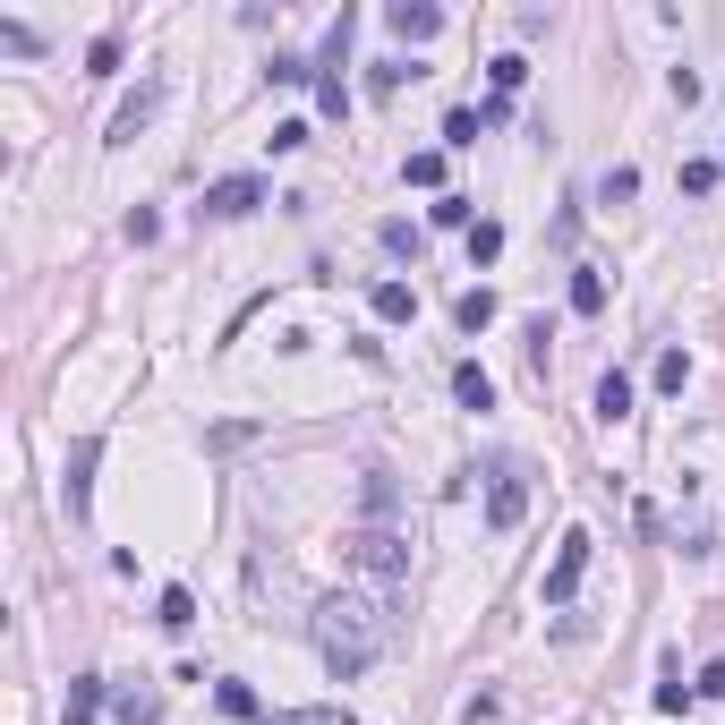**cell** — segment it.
Masks as SVG:
<instances>
[{"label": "cell", "instance_id": "7a4b0ae2", "mask_svg": "<svg viewBox=\"0 0 725 725\" xmlns=\"http://www.w3.org/2000/svg\"><path fill=\"white\" fill-rule=\"evenodd\" d=\"M342 547H350V563H359V572L376 581V589H393V581H410V547H401V538H393L385 521H359L350 538H342Z\"/></svg>", "mask_w": 725, "mask_h": 725}, {"label": "cell", "instance_id": "7c38bea8", "mask_svg": "<svg viewBox=\"0 0 725 725\" xmlns=\"http://www.w3.org/2000/svg\"><path fill=\"white\" fill-rule=\"evenodd\" d=\"M692 683H683V658H658V708H666V717H674V708H692Z\"/></svg>", "mask_w": 725, "mask_h": 725}, {"label": "cell", "instance_id": "4316f807", "mask_svg": "<svg viewBox=\"0 0 725 725\" xmlns=\"http://www.w3.org/2000/svg\"><path fill=\"white\" fill-rule=\"evenodd\" d=\"M307 77H316V68L299 61V52H282V61H273V86H307Z\"/></svg>", "mask_w": 725, "mask_h": 725}, {"label": "cell", "instance_id": "d6986e66", "mask_svg": "<svg viewBox=\"0 0 725 725\" xmlns=\"http://www.w3.org/2000/svg\"><path fill=\"white\" fill-rule=\"evenodd\" d=\"M504 257V223H469V264H495Z\"/></svg>", "mask_w": 725, "mask_h": 725}, {"label": "cell", "instance_id": "44dd1931", "mask_svg": "<svg viewBox=\"0 0 725 725\" xmlns=\"http://www.w3.org/2000/svg\"><path fill=\"white\" fill-rule=\"evenodd\" d=\"M478 129H487V120H478L469 102H462V111H444V145H478Z\"/></svg>", "mask_w": 725, "mask_h": 725}, {"label": "cell", "instance_id": "52a82bcc", "mask_svg": "<svg viewBox=\"0 0 725 725\" xmlns=\"http://www.w3.org/2000/svg\"><path fill=\"white\" fill-rule=\"evenodd\" d=\"M521 512H529V487L521 478H495L487 487V529H521Z\"/></svg>", "mask_w": 725, "mask_h": 725}, {"label": "cell", "instance_id": "9a60e30c", "mask_svg": "<svg viewBox=\"0 0 725 725\" xmlns=\"http://www.w3.org/2000/svg\"><path fill=\"white\" fill-rule=\"evenodd\" d=\"M572 316H606V273H589V264L572 273Z\"/></svg>", "mask_w": 725, "mask_h": 725}, {"label": "cell", "instance_id": "9c48e42d", "mask_svg": "<svg viewBox=\"0 0 725 725\" xmlns=\"http://www.w3.org/2000/svg\"><path fill=\"white\" fill-rule=\"evenodd\" d=\"M95 462H102V444H95V435H86V444L68 453V512H86V495H95V487H86V478H95Z\"/></svg>", "mask_w": 725, "mask_h": 725}, {"label": "cell", "instance_id": "ba28073f", "mask_svg": "<svg viewBox=\"0 0 725 725\" xmlns=\"http://www.w3.org/2000/svg\"><path fill=\"white\" fill-rule=\"evenodd\" d=\"M453 393H462V410H495V376L478 359H462L453 367Z\"/></svg>", "mask_w": 725, "mask_h": 725}, {"label": "cell", "instance_id": "d4e9b609", "mask_svg": "<svg viewBox=\"0 0 725 725\" xmlns=\"http://www.w3.org/2000/svg\"><path fill=\"white\" fill-rule=\"evenodd\" d=\"M487 77H495V95H512V86H521V77H529V61H521V52H504V61H495Z\"/></svg>", "mask_w": 725, "mask_h": 725}, {"label": "cell", "instance_id": "603a6c76", "mask_svg": "<svg viewBox=\"0 0 725 725\" xmlns=\"http://www.w3.org/2000/svg\"><path fill=\"white\" fill-rule=\"evenodd\" d=\"M163 624H171V631H188V624H197V597L180 589V581H171V589H163Z\"/></svg>", "mask_w": 725, "mask_h": 725}, {"label": "cell", "instance_id": "e0dca14e", "mask_svg": "<svg viewBox=\"0 0 725 725\" xmlns=\"http://www.w3.org/2000/svg\"><path fill=\"white\" fill-rule=\"evenodd\" d=\"M95 700H102V683L77 674V683H68V725H95Z\"/></svg>", "mask_w": 725, "mask_h": 725}, {"label": "cell", "instance_id": "8992f818", "mask_svg": "<svg viewBox=\"0 0 725 725\" xmlns=\"http://www.w3.org/2000/svg\"><path fill=\"white\" fill-rule=\"evenodd\" d=\"M257 205H264V180H248V171L205 188V214H257Z\"/></svg>", "mask_w": 725, "mask_h": 725}, {"label": "cell", "instance_id": "5b68a950", "mask_svg": "<svg viewBox=\"0 0 725 725\" xmlns=\"http://www.w3.org/2000/svg\"><path fill=\"white\" fill-rule=\"evenodd\" d=\"M154 111H163V86H154V77H145V86H137V95L120 102V111H111V145H129V137L145 129V120H154Z\"/></svg>", "mask_w": 725, "mask_h": 725}, {"label": "cell", "instance_id": "484cf974", "mask_svg": "<svg viewBox=\"0 0 725 725\" xmlns=\"http://www.w3.org/2000/svg\"><path fill=\"white\" fill-rule=\"evenodd\" d=\"M86 68H120V34H95V43H86Z\"/></svg>", "mask_w": 725, "mask_h": 725}, {"label": "cell", "instance_id": "30bf717a", "mask_svg": "<svg viewBox=\"0 0 725 725\" xmlns=\"http://www.w3.org/2000/svg\"><path fill=\"white\" fill-rule=\"evenodd\" d=\"M597 419H606V428H624V419H631V376H615V367L597 376Z\"/></svg>", "mask_w": 725, "mask_h": 725}, {"label": "cell", "instance_id": "83f0119b", "mask_svg": "<svg viewBox=\"0 0 725 725\" xmlns=\"http://www.w3.org/2000/svg\"><path fill=\"white\" fill-rule=\"evenodd\" d=\"M435 223H444V231H469V197H435Z\"/></svg>", "mask_w": 725, "mask_h": 725}, {"label": "cell", "instance_id": "7402d4cb", "mask_svg": "<svg viewBox=\"0 0 725 725\" xmlns=\"http://www.w3.org/2000/svg\"><path fill=\"white\" fill-rule=\"evenodd\" d=\"M692 385V359L683 350H658V393H683Z\"/></svg>", "mask_w": 725, "mask_h": 725}, {"label": "cell", "instance_id": "ac0fdd59", "mask_svg": "<svg viewBox=\"0 0 725 725\" xmlns=\"http://www.w3.org/2000/svg\"><path fill=\"white\" fill-rule=\"evenodd\" d=\"M597 197H606V205H631V197H640V171H631V163H615L606 180H597Z\"/></svg>", "mask_w": 725, "mask_h": 725}, {"label": "cell", "instance_id": "ffe728a7", "mask_svg": "<svg viewBox=\"0 0 725 725\" xmlns=\"http://www.w3.org/2000/svg\"><path fill=\"white\" fill-rule=\"evenodd\" d=\"M316 111H325V120H350V86H342V77H316Z\"/></svg>", "mask_w": 725, "mask_h": 725}, {"label": "cell", "instance_id": "8fae6325", "mask_svg": "<svg viewBox=\"0 0 725 725\" xmlns=\"http://www.w3.org/2000/svg\"><path fill=\"white\" fill-rule=\"evenodd\" d=\"M367 307H376L385 325H410V316H419V291H410V282H376V299H367Z\"/></svg>", "mask_w": 725, "mask_h": 725}, {"label": "cell", "instance_id": "6da1fadb", "mask_svg": "<svg viewBox=\"0 0 725 725\" xmlns=\"http://www.w3.org/2000/svg\"><path fill=\"white\" fill-rule=\"evenodd\" d=\"M393 640V615H385V597H367V589H342L316 606V649H325L333 666V683H359L367 666H376V649Z\"/></svg>", "mask_w": 725, "mask_h": 725}, {"label": "cell", "instance_id": "2e32d148", "mask_svg": "<svg viewBox=\"0 0 725 725\" xmlns=\"http://www.w3.org/2000/svg\"><path fill=\"white\" fill-rule=\"evenodd\" d=\"M401 180H410V188H444V154H435V145H419V154L401 163Z\"/></svg>", "mask_w": 725, "mask_h": 725}, {"label": "cell", "instance_id": "5bb4252c", "mask_svg": "<svg viewBox=\"0 0 725 725\" xmlns=\"http://www.w3.org/2000/svg\"><path fill=\"white\" fill-rule=\"evenodd\" d=\"M453 325H462V333H487L495 325V291H462V299H453Z\"/></svg>", "mask_w": 725, "mask_h": 725}, {"label": "cell", "instance_id": "4fadbf2b", "mask_svg": "<svg viewBox=\"0 0 725 725\" xmlns=\"http://www.w3.org/2000/svg\"><path fill=\"white\" fill-rule=\"evenodd\" d=\"M214 708H223V717H239V725H264V708H257V692H248V683H214Z\"/></svg>", "mask_w": 725, "mask_h": 725}, {"label": "cell", "instance_id": "3957f363", "mask_svg": "<svg viewBox=\"0 0 725 725\" xmlns=\"http://www.w3.org/2000/svg\"><path fill=\"white\" fill-rule=\"evenodd\" d=\"M589 529H563V547H555V563H547V581H538V597L547 606H572V589H581V572H589Z\"/></svg>", "mask_w": 725, "mask_h": 725}, {"label": "cell", "instance_id": "277c9868", "mask_svg": "<svg viewBox=\"0 0 725 725\" xmlns=\"http://www.w3.org/2000/svg\"><path fill=\"white\" fill-rule=\"evenodd\" d=\"M385 26H393L401 43H435V34H444V9H428V0H393Z\"/></svg>", "mask_w": 725, "mask_h": 725}, {"label": "cell", "instance_id": "cb8c5ba5", "mask_svg": "<svg viewBox=\"0 0 725 725\" xmlns=\"http://www.w3.org/2000/svg\"><path fill=\"white\" fill-rule=\"evenodd\" d=\"M717 171H725V163H708V154H692V163H683V197H708V188H717Z\"/></svg>", "mask_w": 725, "mask_h": 725}, {"label": "cell", "instance_id": "f1b7e54d", "mask_svg": "<svg viewBox=\"0 0 725 725\" xmlns=\"http://www.w3.org/2000/svg\"><path fill=\"white\" fill-rule=\"evenodd\" d=\"M264 725H291V717H264Z\"/></svg>", "mask_w": 725, "mask_h": 725}]
</instances>
